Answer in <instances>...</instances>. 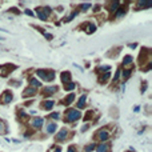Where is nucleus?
Here are the masks:
<instances>
[{"label":"nucleus","instance_id":"bb28decb","mask_svg":"<svg viewBox=\"0 0 152 152\" xmlns=\"http://www.w3.org/2000/svg\"><path fill=\"white\" fill-rule=\"evenodd\" d=\"M93 148H95V147H93L92 144H91V146H87V147H85V151H87V152H91Z\"/></svg>","mask_w":152,"mask_h":152},{"label":"nucleus","instance_id":"aec40b11","mask_svg":"<svg viewBox=\"0 0 152 152\" xmlns=\"http://www.w3.org/2000/svg\"><path fill=\"white\" fill-rule=\"evenodd\" d=\"M130 75H131V69H125V71L123 72L124 79H128V77H130Z\"/></svg>","mask_w":152,"mask_h":152},{"label":"nucleus","instance_id":"5701e85b","mask_svg":"<svg viewBox=\"0 0 152 152\" xmlns=\"http://www.w3.org/2000/svg\"><path fill=\"white\" fill-rule=\"evenodd\" d=\"M99 69H100V71H101V72H108V71H109V69H111V68H109V67H108V66H106V67H100V68H99Z\"/></svg>","mask_w":152,"mask_h":152},{"label":"nucleus","instance_id":"0eeeda50","mask_svg":"<svg viewBox=\"0 0 152 152\" xmlns=\"http://www.w3.org/2000/svg\"><path fill=\"white\" fill-rule=\"evenodd\" d=\"M58 91V87H45L44 88V93L45 95H52Z\"/></svg>","mask_w":152,"mask_h":152},{"label":"nucleus","instance_id":"7c9ffc66","mask_svg":"<svg viewBox=\"0 0 152 152\" xmlns=\"http://www.w3.org/2000/svg\"><path fill=\"white\" fill-rule=\"evenodd\" d=\"M26 13H27V15H31V16H34V12H31L29 10H26Z\"/></svg>","mask_w":152,"mask_h":152},{"label":"nucleus","instance_id":"412c9836","mask_svg":"<svg viewBox=\"0 0 152 152\" xmlns=\"http://www.w3.org/2000/svg\"><path fill=\"white\" fill-rule=\"evenodd\" d=\"M139 5L141 7V5H147V7H151L152 5V2H140L139 3Z\"/></svg>","mask_w":152,"mask_h":152},{"label":"nucleus","instance_id":"9b49d317","mask_svg":"<svg viewBox=\"0 0 152 152\" xmlns=\"http://www.w3.org/2000/svg\"><path fill=\"white\" fill-rule=\"evenodd\" d=\"M56 131V124H53V123H50L47 125V132H50V133H52V132H55Z\"/></svg>","mask_w":152,"mask_h":152},{"label":"nucleus","instance_id":"1a4fd4ad","mask_svg":"<svg viewBox=\"0 0 152 152\" xmlns=\"http://www.w3.org/2000/svg\"><path fill=\"white\" fill-rule=\"evenodd\" d=\"M2 100H3V103H5V104L11 103V100H12V95H11V93H5L3 98H2Z\"/></svg>","mask_w":152,"mask_h":152},{"label":"nucleus","instance_id":"39448f33","mask_svg":"<svg viewBox=\"0 0 152 152\" xmlns=\"http://www.w3.org/2000/svg\"><path fill=\"white\" fill-rule=\"evenodd\" d=\"M36 93V90H35V88H27V90L26 91H24V93H23V96H24V98H28V96H34Z\"/></svg>","mask_w":152,"mask_h":152},{"label":"nucleus","instance_id":"6ab92c4d","mask_svg":"<svg viewBox=\"0 0 152 152\" xmlns=\"http://www.w3.org/2000/svg\"><path fill=\"white\" fill-rule=\"evenodd\" d=\"M76 15H77V11H75V12H72V13H71V15L68 16V19H66V21H71V20H72V19H74V18H75V16H76Z\"/></svg>","mask_w":152,"mask_h":152},{"label":"nucleus","instance_id":"f8f14e48","mask_svg":"<svg viewBox=\"0 0 152 152\" xmlns=\"http://www.w3.org/2000/svg\"><path fill=\"white\" fill-rule=\"evenodd\" d=\"M74 99H75V95L71 93L69 96H67V98H66V100H64V104H71L72 101H74Z\"/></svg>","mask_w":152,"mask_h":152},{"label":"nucleus","instance_id":"dca6fc26","mask_svg":"<svg viewBox=\"0 0 152 152\" xmlns=\"http://www.w3.org/2000/svg\"><path fill=\"white\" fill-rule=\"evenodd\" d=\"M132 61V58L131 56H125L124 58V61H123V66H127V64H130Z\"/></svg>","mask_w":152,"mask_h":152},{"label":"nucleus","instance_id":"b1692460","mask_svg":"<svg viewBox=\"0 0 152 152\" xmlns=\"http://www.w3.org/2000/svg\"><path fill=\"white\" fill-rule=\"evenodd\" d=\"M124 13H125L124 11H119V12L116 13V18H123V16H124Z\"/></svg>","mask_w":152,"mask_h":152},{"label":"nucleus","instance_id":"2f4dec72","mask_svg":"<svg viewBox=\"0 0 152 152\" xmlns=\"http://www.w3.org/2000/svg\"><path fill=\"white\" fill-rule=\"evenodd\" d=\"M67 152H75V149H74V147H69Z\"/></svg>","mask_w":152,"mask_h":152},{"label":"nucleus","instance_id":"a878e982","mask_svg":"<svg viewBox=\"0 0 152 152\" xmlns=\"http://www.w3.org/2000/svg\"><path fill=\"white\" fill-rule=\"evenodd\" d=\"M60 151H61V149H60L59 147H58V148H56V147H52V148L50 149V152H60Z\"/></svg>","mask_w":152,"mask_h":152},{"label":"nucleus","instance_id":"423d86ee","mask_svg":"<svg viewBox=\"0 0 152 152\" xmlns=\"http://www.w3.org/2000/svg\"><path fill=\"white\" fill-rule=\"evenodd\" d=\"M67 135H68V131H67V128H63V130L58 133V139L59 140H64L67 138Z\"/></svg>","mask_w":152,"mask_h":152},{"label":"nucleus","instance_id":"c756f323","mask_svg":"<svg viewBox=\"0 0 152 152\" xmlns=\"http://www.w3.org/2000/svg\"><path fill=\"white\" fill-rule=\"evenodd\" d=\"M44 35H45V37H47L48 40H51V39H52V35H50V34H44Z\"/></svg>","mask_w":152,"mask_h":152},{"label":"nucleus","instance_id":"c85d7f7f","mask_svg":"<svg viewBox=\"0 0 152 152\" xmlns=\"http://www.w3.org/2000/svg\"><path fill=\"white\" fill-rule=\"evenodd\" d=\"M51 116H52V117H53V119H59V116H60V115H59V114H58V112H55V114H52V115H51Z\"/></svg>","mask_w":152,"mask_h":152},{"label":"nucleus","instance_id":"2eb2a0df","mask_svg":"<svg viewBox=\"0 0 152 152\" xmlns=\"http://www.w3.org/2000/svg\"><path fill=\"white\" fill-rule=\"evenodd\" d=\"M84 104H85V96H82L80 100H79V108H83Z\"/></svg>","mask_w":152,"mask_h":152},{"label":"nucleus","instance_id":"393cba45","mask_svg":"<svg viewBox=\"0 0 152 152\" xmlns=\"http://www.w3.org/2000/svg\"><path fill=\"white\" fill-rule=\"evenodd\" d=\"M108 77H109V72H107V74H106V75H104V76L101 77V82L104 83V82H106V80H107Z\"/></svg>","mask_w":152,"mask_h":152},{"label":"nucleus","instance_id":"4be33fe9","mask_svg":"<svg viewBox=\"0 0 152 152\" xmlns=\"http://www.w3.org/2000/svg\"><path fill=\"white\" fill-rule=\"evenodd\" d=\"M117 7H119V3H112L111 4V11H115Z\"/></svg>","mask_w":152,"mask_h":152},{"label":"nucleus","instance_id":"cd10ccee","mask_svg":"<svg viewBox=\"0 0 152 152\" xmlns=\"http://www.w3.org/2000/svg\"><path fill=\"white\" fill-rule=\"evenodd\" d=\"M90 7H91V4H83V5H82V10L85 11V10H88Z\"/></svg>","mask_w":152,"mask_h":152},{"label":"nucleus","instance_id":"f3484780","mask_svg":"<svg viewBox=\"0 0 152 152\" xmlns=\"http://www.w3.org/2000/svg\"><path fill=\"white\" fill-rule=\"evenodd\" d=\"M75 88V83H67L66 84V90L67 91H71V90H74Z\"/></svg>","mask_w":152,"mask_h":152},{"label":"nucleus","instance_id":"f03ea898","mask_svg":"<svg viewBox=\"0 0 152 152\" xmlns=\"http://www.w3.org/2000/svg\"><path fill=\"white\" fill-rule=\"evenodd\" d=\"M37 75L40 77H43L44 80H47V82H51V80H53V77H55L53 71H48V74H47V72H43V69H39L37 71Z\"/></svg>","mask_w":152,"mask_h":152},{"label":"nucleus","instance_id":"7ed1b4c3","mask_svg":"<svg viewBox=\"0 0 152 152\" xmlns=\"http://www.w3.org/2000/svg\"><path fill=\"white\" fill-rule=\"evenodd\" d=\"M50 12H51V10L48 7H44L43 10H37V15H39V18L42 19V20H45L47 16L50 15Z\"/></svg>","mask_w":152,"mask_h":152},{"label":"nucleus","instance_id":"a211bd4d","mask_svg":"<svg viewBox=\"0 0 152 152\" xmlns=\"http://www.w3.org/2000/svg\"><path fill=\"white\" fill-rule=\"evenodd\" d=\"M31 84H32V88L34 87H40V82H37V80H35V79L31 80Z\"/></svg>","mask_w":152,"mask_h":152},{"label":"nucleus","instance_id":"20e7f679","mask_svg":"<svg viewBox=\"0 0 152 152\" xmlns=\"http://www.w3.org/2000/svg\"><path fill=\"white\" fill-rule=\"evenodd\" d=\"M43 123H44V120L42 117H35L34 122H32V125H34L35 128H40V127L43 125Z\"/></svg>","mask_w":152,"mask_h":152},{"label":"nucleus","instance_id":"f257e3e1","mask_svg":"<svg viewBox=\"0 0 152 152\" xmlns=\"http://www.w3.org/2000/svg\"><path fill=\"white\" fill-rule=\"evenodd\" d=\"M80 112L77 111V109H69V111H67V120L68 122H75V120H77V119H80Z\"/></svg>","mask_w":152,"mask_h":152},{"label":"nucleus","instance_id":"ddd939ff","mask_svg":"<svg viewBox=\"0 0 152 152\" xmlns=\"http://www.w3.org/2000/svg\"><path fill=\"white\" fill-rule=\"evenodd\" d=\"M52 107H53V101H52V100L44 101V109H51Z\"/></svg>","mask_w":152,"mask_h":152},{"label":"nucleus","instance_id":"9d476101","mask_svg":"<svg viewBox=\"0 0 152 152\" xmlns=\"http://www.w3.org/2000/svg\"><path fill=\"white\" fill-rule=\"evenodd\" d=\"M61 82L63 83H68L69 82V74L68 72H63L61 74Z\"/></svg>","mask_w":152,"mask_h":152},{"label":"nucleus","instance_id":"6e6552de","mask_svg":"<svg viewBox=\"0 0 152 152\" xmlns=\"http://www.w3.org/2000/svg\"><path fill=\"white\" fill-rule=\"evenodd\" d=\"M98 138H99L100 140H103V141H104V140H107V139L109 138V135H108V132H107V131H100V132L98 133Z\"/></svg>","mask_w":152,"mask_h":152},{"label":"nucleus","instance_id":"4468645a","mask_svg":"<svg viewBox=\"0 0 152 152\" xmlns=\"http://www.w3.org/2000/svg\"><path fill=\"white\" fill-rule=\"evenodd\" d=\"M96 149H98V152H107L108 146H106V144H100V146L96 148Z\"/></svg>","mask_w":152,"mask_h":152}]
</instances>
